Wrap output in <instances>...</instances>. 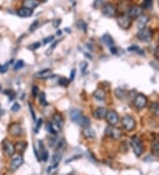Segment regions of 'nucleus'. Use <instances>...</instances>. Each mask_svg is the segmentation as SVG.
<instances>
[{"label":"nucleus","instance_id":"nucleus-1","mask_svg":"<svg viewBox=\"0 0 159 175\" xmlns=\"http://www.w3.org/2000/svg\"><path fill=\"white\" fill-rule=\"evenodd\" d=\"M131 146L133 149L134 154L137 157H141V154L143 153V150H144V148H143V144H142L141 139L137 136H133L131 139Z\"/></svg>","mask_w":159,"mask_h":175},{"label":"nucleus","instance_id":"nucleus-2","mask_svg":"<svg viewBox=\"0 0 159 175\" xmlns=\"http://www.w3.org/2000/svg\"><path fill=\"white\" fill-rule=\"evenodd\" d=\"M121 124H122V126L126 131H133L135 128L134 118L129 115H125L122 118Z\"/></svg>","mask_w":159,"mask_h":175},{"label":"nucleus","instance_id":"nucleus-3","mask_svg":"<svg viewBox=\"0 0 159 175\" xmlns=\"http://www.w3.org/2000/svg\"><path fill=\"white\" fill-rule=\"evenodd\" d=\"M137 37L141 42L148 43L151 41V39H152V31H151L150 28H148L140 29V31L137 34Z\"/></svg>","mask_w":159,"mask_h":175},{"label":"nucleus","instance_id":"nucleus-4","mask_svg":"<svg viewBox=\"0 0 159 175\" xmlns=\"http://www.w3.org/2000/svg\"><path fill=\"white\" fill-rule=\"evenodd\" d=\"M143 8L141 6L139 5H133L132 7H130V9L128 10V17L130 19H138L140 16H141L142 14V10Z\"/></svg>","mask_w":159,"mask_h":175},{"label":"nucleus","instance_id":"nucleus-5","mask_svg":"<svg viewBox=\"0 0 159 175\" xmlns=\"http://www.w3.org/2000/svg\"><path fill=\"white\" fill-rule=\"evenodd\" d=\"M147 102H148V100H147V97H145V95H142V94H139L136 95V97H135L133 103H134L135 108H137L138 110H141L146 106Z\"/></svg>","mask_w":159,"mask_h":175},{"label":"nucleus","instance_id":"nucleus-6","mask_svg":"<svg viewBox=\"0 0 159 175\" xmlns=\"http://www.w3.org/2000/svg\"><path fill=\"white\" fill-rule=\"evenodd\" d=\"M107 134L110 138L114 140H118L122 136V131L118 127H115V126H110L107 127Z\"/></svg>","mask_w":159,"mask_h":175},{"label":"nucleus","instance_id":"nucleus-7","mask_svg":"<svg viewBox=\"0 0 159 175\" xmlns=\"http://www.w3.org/2000/svg\"><path fill=\"white\" fill-rule=\"evenodd\" d=\"M107 121L110 126H116L118 121H119V117L118 114L113 110H110L107 111V115H106Z\"/></svg>","mask_w":159,"mask_h":175},{"label":"nucleus","instance_id":"nucleus-8","mask_svg":"<svg viewBox=\"0 0 159 175\" xmlns=\"http://www.w3.org/2000/svg\"><path fill=\"white\" fill-rule=\"evenodd\" d=\"M117 22L119 26H120L123 29H128L131 27L132 24V20L131 19L128 17V16H119V17L117 18Z\"/></svg>","mask_w":159,"mask_h":175},{"label":"nucleus","instance_id":"nucleus-9","mask_svg":"<svg viewBox=\"0 0 159 175\" xmlns=\"http://www.w3.org/2000/svg\"><path fill=\"white\" fill-rule=\"evenodd\" d=\"M3 149H4L5 154L7 157H12L15 152V146L11 141L5 140L3 141Z\"/></svg>","mask_w":159,"mask_h":175},{"label":"nucleus","instance_id":"nucleus-10","mask_svg":"<svg viewBox=\"0 0 159 175\" xmlns=\"http://www.w3.org/2000/svg\"><path fill=\"white\" fill-rule=\"evenodd\" d=\"M102 13L106 17H113L116 13V8L111 4H105L102 8Z\"/></svg>","mask_w":159,"mask_h":175},{"label":"nucleus","instance_id":"nucleus-11","mask_svg":"<svg viewBox=\"0 0 159 175\" xmlns=\"http://www.w3.org/2000/svg\"><path fill=\"white\" fill-rule=\"evenodd\" d=\"M8 132H9L10 134H12V136H20L22 134V128H21L20 125L17 123H12L9 126V127H8Z\"/></svg>","mask_w":159,"mask_h":175},{"label":"nucleus","instance_id":"nucleus-12","mask_svg":"<svg viewBox=\"0 0 159 175\" xmlns=\"http://www.w3.org/2000/svg\"><path fill=\"white\" fill-rule=\"evenodd\" d=\"M23 164V157L21 155H18L14 157L12 159V162H11V169L12 171L17 170L19 167Z\"/></svg>","mask_w":159,"mask_h":175},{"label":"nucleus","instance_id":"nucleus-13","mask_svg":"<svg viewBox=\"0 0 159 175\" xmlns=\"http://www.w3.org/2000/svg\"><path fill=\"white\" fill-rule=\"evenodd\" d=\"M118 9L120 13L128 12L130 9V0H118Z\"/></svg>","mask_w":159,"mask_h":175},{"label":"nucleus","instance_id":"nucleus-14","mask_svg":"<svg viewBox=\"0 0 159 175\" xmlns=\"http://www.w3.org/2000/svg\"><path fill=\"white\" fill-rule=\"evenodd\" d=\"M107 111V109L104 107H98L94 111V116L97 119H102L106 118Z\"/></svg>","mask_w":159,"mask_h":175},{"label":"nucleus","instance_id":"nucleus-15","mask_svg":"<svg viewBox=\"0 0 159 175\" xmlns=\"http://www.w3.org/2000/svg\"><path fill=\"white\" fill-rule=\"evenodd\" d=\"M17 13H18V15L20 16V17L28 18V17H30V16L33 14V10L22 6L21 8H20V9L17 11Z\"/></svg>","mask_w":159,"mask_h":175},{"label":"nucleus","instance_id":"nucleus-16","mask_svg":"<svg viewBox=\"0 0 159 175\" xmlns=\"http://www.w3.org/2000/svg\"><path fill=\"white\" fill-rule=\"evenodd\" d=\"M148 20H149V19H148V16H146V15H141V16H140V17L138 18L137 28H138L139 29H142V28H146Z\"/></svg>","mask_w":159,"mask_h":175},{"label":"nucleus","instance_id":"nucleus-17","mask_svg":"<svg viewBox=\"0 0 159 175\" xmlns=\"http://www.w3.org/2000/svg\"><path fill=\"white\" fill-rule=\"evenodd\" d=\"M39 2L38 0H23L22 1V6L28 8V9L33 10L38 5Z\"/></svg>","mask_w":159,"mask_h":175},{"label":"nucleus","instance_id":"nucleus-18","mask_svg":"<svg viewBox=\"0 0 159 175\" xmlns=\"http://www.w3.org/2000/svg\"><path fill=\"white\" fill-rule=\"evenodd\" d=\"M61 157H62V154L59 153V152H56L53 156H52V159H51V166L50 167V169L51 168H56L60 160H61Z\"/></svg>","mask_w":159,"mask_h":175},{"label":"nucleus","instance_id":"nucleus-19","mask_svg":"<svg viewBox=\"0 0 159 175\" xmlns=\"http://www.w3.org/2000/svg\"><path fill=\"white\" fill-rule=\"evenodd\" d=\"M52 76H53V74L50 69H45V70H43L41 72H38V73H36V74H35V77L42 78V79H48V78H51Z\"/></svg>","mask_w":159,"mask_h":175},{"label":"nucleus","instance_id":"nucleus-20","mask_svg":"<svg viewBox=\"0 0 159 175\" xmlns=\"http://www.w3.org/2000/svg\"><path fill=\"white\" fill-rule=\"evenodd\" d=\"M53 124L58 127V129H61L64 125V120L63 118L59 115V114H55L53 116Z\"/></svg>","mask_w":159,"mask_h":175},{"label":"nucleus","instance_id":"nucleus-21","mask_svg":"<svg viewBox=\"0 0 159 175\" xmlns=\"http://www.w3.org/2000/svg\"><path fill=\"white\" fill-rule=\"evenodd\" d=\"M77 123L81 126H83V127H89L90 126V119L87 118V117H85V116H81V118H79V120L77 121Z\"/></svg>","mask_w":159,"mask_h":175},{"label":"nucleus","instance_id":"nucleus-22","mask_svg":"<svg viewBox=\"0 0 159 175\" xmlns=\"http://www.w3.org/2000/svg\"><path fill=\"white\" fill-rule=\"evenodd\" d=\"M102 41L108 47H110V48H111V47L114 46V41H113L112 37H111L110 35H108V34H105V35L102 36Z\"/></svg>","mask_w":159,"mask_h":175},{"label":"nucleus","instance_id":"nucleus-23","mask_svg":"<svg viewBox=\"0 0 159 175\" xmlns=\"http://www.w3.org/2000/svg\"><path fill=\"white\" fill-rule=\"evenodd\" d=\"M81 111H79L77 109L73 110L70 113V118H71V120L74 122H77L79 120V118H81Z\"/></svg>","mask_w":159,"mask_h":175},{"label":"nucleus","instance_id":"nucleus-24","mask_svg":"<svg viewBox=\"0 0 159 175\" xmlns=\"http://www.w3.org/2000/svg\"><path fill=\"white\" fill-rule=\"evenodd\" d=\"M94 97H95V99H97L99 101H102V100H104L105 97H106V95H105V92L103 91L102 89H97L95 92H94Z\"/></svg>","mask_w":159,"mask_h":175},{"label":"nucleus","instance_id":"nucleus-25","mask_svg":"<svg viewBox=\"0 0 159 175\" xmlns=\"http://www.w3.org/2000/svg\"><path fill=\"white\" fill-rule=\"evenodd\" d=\"M83 135L87 139H94L95 137V132L89 127H86L83 130Z\"/></svg>","mask_w":159,"mask_h":175},{"label":"nucleus","instance_id":"nucleus-26","mask_svg":"<svg viewBox=\"0 0 159 175\" xmlns=\"http://www.w3.org/2000/svg\"><path fill=\"white\" fill-rule=\"evenodd\" d=\"M115 95H116V97L118 98V99H120V100H123L126 97V93L124 89H119V88H118V89H115Z\"/></svg>","mask_w":159,"mask_h":175},{"label":"nucleus","instance_id":"nucleus-27","mask_svg":"<svg viewBox=\"0 0 159 175\" xmlns=\"http://www.w3.org/2000/svg\"><path fill=\"white\" fill-rule=\"evenodd\" d=\"M153 141H152V149L153 151H156L159 149V135L158 134H153Z\"/></svg>","mask_w":159,"mask_h":175},{"label":"nucleus","instance_id":"nucleus-28","mask_svg":"<svg viewBox=\"0 0 159 175\" xmlns=\"http://www.w3.org/2000/svg\"><path fill=\"white\" fill-rule=\"evenodd\" d=\"M66 147V141L64 139L60 140L59 141H58L56 143V152H61V151L65 149Z\"/></svg>","mask_w":159,"mask_h":175},{"label":"nucleus","instance_id":"nucleus-29","mask_svg":"<svg viewBox=\"0 0 159 175\" xmlns=\"http://www.w3.org/2000/svg\"><path fill=\"white\" fill-rule=\"evenodd\" d=\"M40 149L42 150L41 158L43 159L44 162H47V161H48V158H49V152H48L46 149H44L43 148V144H42L41 141H40Z\"/></svg>","mask_w":159,"mask_h":175},{"label":"nucleus","instance_id":"nucleus-30","mask_svg":"<svg viewBox=\"0 0 159 175\" xmlns=\"http://www.w3.org/2000/svg\"><path fill=\"white\" fill-rule=\"evenodd\" d=\"M46 128H47L48 132L51 133V134H56V133H57V132L59 130L54 124H51V123H47Z\"/></svg>","mask_w":159,"mask_h":175},{"label":"nucleus","instance_id":"nucleus-31","mask_svg":"<svg viewBox=\"0 0 159 175\" xmlns=\"http://www.w3.org/2000/svg\"><path fill=\"white\" fill-rule=\"evenodd\" d=\"M149 110L152 111L155 115L159 116V105L156 103H152L149 106Z\"/></svg>","mask_w":159,"mask_h":175},{"label":"nucleus","instance_id":"nucleus-32","mask_svg":"<svg viewBox=\"0 0 159 175\" xmlns=\"http://www.w3.org/2000/svg\"><path fill=\"white\" fill-rule=\"evenodd\" d=\"M26 147H27V143L20 141V142H18L17 144L15 145V149L20 151V152H23V150H25Z\"/></svg>","mask_w":159,"mask_h":175},{"label":"nucleus","instance_id":"nucleus-33","mask_svg":"<svg viewBox=\"0 0 159 175\" xmlns=\"http://www.w3.org/2000/svg\"><path fill=\"white\" fill-rule=\"evenodd\" d=\"M39 101H40V103H41L42 105H47L48 103L46 101V95L44 93H41L39 95Z\"/></svg>","mask_w":159,"mask_h":175},{"label":"nucleus","instance_id":"nucleus-34","mask_svg":"<svg viewBox=\"0 0 159 175\" xmlns=\"http://www.w3.org/2000/svg\"><path fill=\"white\" fill-rule=\"evenodd\" d=\"M77 26H78V28H79L80 29H81V30H83L84 32H86V29H87V24H86L84 21H82V20L78 21V22H77Z\"/></svg>","mask_w":159,"mask_h":175},{"label":"nucleus","instance_id":"nucleus-35","mask_svg":"<svg viewBox=\"0 0 159 175\" xmlns=\"http://www.w3.org/2000/svg\"><path fill=\"white\" fill-rule=\"evenodd\" d=\"M24 66V62L22 60H18L14 65V70H20Z\"/></svg>","mask_w":159,"mask_h":175},{"label":"nucleus","instance_id":"nucleus-36","mask_svg":"<svg viewBox=\"0 0 159 175\" xmlns=\"http://www.w3.org/2000/svg\"><path fill=\"white\" fill-rule=\"evenodd\" d=\"M40 46H41V43H40L39 42H36V43H32L30 46H28V49H29V50L35 51V50H37V49H38V48H40Z\"/></svg>","mask_w":159,"mask_h":175},{"label":"nucleus","instance_id":"nucleus-37","mask_svg":"<svg viewBox=\"0 0 159 175\" xmlns=\"http://www.w3.org/2000/svg\"><path fill=\"white\" fill-rule=\"evenodd\" d=\"M38 24H39L38 20L34 21L33 23L31 24V26L29 27V31H31V32H34V31H35V30L38 28Z\"/></svg>","mask_w":159,"mask_h":175},{"label":"nucleus","instance_id":"nucleus-38","mask_svg":"<svg viewBox=\"0 0 159 175\" xmlns=\"http://www.w3.org/2000/svg\"><path fill=\"white\" fill-rule=\"evenodd\" d=\"M152 5V0H144V2L142 4V8H149Z\"/></svg>","mask_w":159,"mask_h":175},{"label":"nucleus","instance_id":"nucleus-39","mask_svg":"<svg viewBox=\"0 0 159 175\" xmlns=\"http://www.w3.org/2000/svg\"><path fill=\"white\" fill-rule=\"evenodd\" d=\"M58 84L61 86H66L68 84V80L66 78H60V80L58 81Z\"/></svg>","mask_w":159,"mask_h":175},{"label":"nucleus","instance_id":"nucleus-40","mask_svg":"<svg viewBox=\"0 0 159 175\" xmlns=\"http://www.w3.org/2000/svg\"><path fill=\"white\" fill-rule=\"evenodd\" d=\"M7 70H8V64H5V65L0 66V73L1 74L6 73Z\"/></svg>","mask_w":159,"mask_h":175},{"label":"nucleus","instance_id":"nucleus-41","mask_svg":"<svg viewBox=\"0 0 159 175\" xmlns=\"http://www.w3.org/2000/svg\"><path fill=\"white\" fill-rule=\"evenodd\" d=\"M42 123H43V119H42V118H39L38 121H37L35 128V133H38V132H39V129H40V127H41V126H42Z\"/></svg>","mask_w":159,"mask_h":175},{"label":"nucleus","instance_id":"nucleus-42","mask_svg":"<svg viewBox=\"0 0 159 175\" xmlns=\"http://www.w3.org/2000/svg\"><path fill=\"white\" fill-rule=\"evenodd\" d=\"M20 109V105H19L18 103H15L14 105L12 106V108H11L12 111H13V113H15V111H18Z\"/></svg>","mask_w":159,"mask_h":175},{"label":"nucleus","instance_id":"nucleus-43","mask_svg":"<svg viewBox=\"0 0 159 175\" xmlns=\"http://www.w3.org/2000/svg\"><path fill=\"white\" fill-rule=\"evenodd\" d=\"M80 66H81V72H82V73H84L85 70L87 67V63L86 61H82V62H81V64H80Z\"/></svg>","mask_w":159,"mask_h":175},{"label":"nucleus","instance_id":"nucleus-44","mask_svg":"<svg viewBox=\"0 0 159 175\" xmlns=\"http://www.w3.org/2000/svg\"><path fill=\"white\" fill-rule=\"evenodd\" d=\"M53 39H54V36H48V37H46V38L43 39V43H44V44L49 43H51V42L53 41Z\"/></svg>","mask_w":159,"mask_h":175},{"label":"nucleus","instance_id":"nucleus-45","mask_svg":"<svg viewBox=\"0 0 159 175\" xmlns=\"http://www.w3.org/2000/svg\"><path fill=\"white\" fill-rule=\"evenodd\" d=\"M37 94H38V87L33 86V88H32V95H33L34 97H36Z\"/></svg>","mask_w":159,"mask_h":175},{"label":"nucleus","instance_id":"nucleus-46","mask_svg":"<svg viewBox=\"0 0 159 175\" xmlns=\"http://www.w3.org/2000/svg\"><path fill=\"white\" fill-rule=\"evenodd\" d=\"M127 50L129 51H140V48L136 45H132L131 47H128Z\"/></svg>","mask_w":159,"mask_h":175},{"label":"nucleus","instance_id":"nucleus-47","mask_svg":"<svg viewBox=\"0 0 159 175\" xmlns=\"http://www.w3.org/2000/svg\"><path fill=\"white\" fill-rule=\"evenodd\" d=\"M57 43H58V42H55V43L52 44V46H51V47L49 48V50L47 51V55H50L51 53H52V51L55 49V47H56V45H57Z\"/></svg>","mask_w":159,"mask_h":175},{"label":"nucleus","instance_id":"nucleus-48","mask_svg":"<svg viewBox=\"0 0 159 175\" xmlns=\"http://www.w3.org/2000/svg\"><path fill=\"white\" fill-rule=\"evenodd\" d=\"M28 106H29V111H30V113H31L32 118H33L34 120H35V111H34V110H33V107H32V105H30V103L28 105Z\"/></svg>","mask_w":159,"mask_h":175},{"label":"nucleus","instance_id":"nucleus-49","mask_svg":"<svg viewBox=\"0 0 159 175\" xmlns=\"http://www.w3.org/2000/svg\"><path fill=\"white\" fill-rule=\"evenodd\" d=\"M75 74H76V70L75 69H73L71 72V75H70V80L71 81H74V79L75 77Z\"/></svg>","mask_w":159,"mask_h":175},{"label":"nucleus","instance_id":"nucleus-50","mask_svg":"<svg viewBox=\"0 0 159 175\" xmlns=\"http://www.w3.org/2000/svg\"><path fill=\"white\" fill-rule=\"evenodd\" d=\"M155 57L159 61V45L156 48V50H155Z\"/></svg>","mask_w":159,"mask_h":175},{"label":"nucleus","instance_id":"nucleus-51","mask_svg":"<svg viewBox=\"0 0 159 175\" xmlns=\"http://www.w3.org/2000/svg\"><path fill=\"white\" fill-rule=\"evenodd\" d=\"M100 2L101 3H102L103 2V0H95V2L94 3V6H95V8H98L100 5Z\"/></svg>","mask_w":159,"mask_h":175},{"label":"nucleus","instance_id":"nucleus-52","mask_svg":"<svg viewBox=\"0 0 159 175\" xmlns=\"http://www.w3.org/2000/svg\"><path fill=\"white\" fill-rule=\"evenodd\" d=\"M110 51H111V53H112V54H116V53H117V49H116L114 46L111 47V48H110Z\"/></svg>","mask_w":159,"mask_h":175},{"label":"nucleus","instance_id":"nucleus-53","mask_svg":"<svg viewBox=\"0 0 159 175\" xmlns=\"http://www.w3.org/2000/svg\"><path fill=\"white\" fill-rule=\"evenodd\" d=\"M61 34H62V32H61V30H58V31L57 32V35H58V36H61Z\"/></svg>","mask_w":159,"mask_h":175},{"label":"nucleus","instance_id":"nucleus-54","mask_svg":"<svg viewBox=\"0 0 159 175\" xmlns=\"http://www.w3.org/2000/svg\"><path fill=\"white\" fill-rule=\"evenodd\" d=\"M156 156H157V157H159V149H157V150L156 151Z\"/></svg>","mask_w":159,"mask_h":175},{"label":"nucleus","instance_id":"nucleus-55","mask_svg":"<svg viewBox=\"0 0 159 175\" xmlns=\"http://www.w3.org/2000/svg\"><path fill=\"white\" fill-rule=\"evenodd\" d=\"M3 113V111H2V109H1V107H0V115H1Z\"/></svg>","mask_w":159,"mask_h":175},{"label":"nucleus","instance_id":"nucleus-56","mask_svg":"<svg viewBox=\"0 0 159 175\" xmlns=\"http://www.w3.org/2000/svg\"><path fill=\"white\" fill-rule=\"evenodd\" d=\"M38 1H41V2H46L47 0H38Z\"/></svg>","mask_w":159,"mask_h":175},{"label":"nucleus","instance_id":"nucleus-57","mask_svg":"<svg viewBox=\"0 0 159 175\" xmlns=\"http://www.w3.org/2000/svg\"><path fill=\"white\" fill-rule=\"evenodd\" d=\"M0 91H1V85H0Z\"/></svg>","mask_w":159,"mask_h":175},{"label":"nucleus","instance_id":"nucleus-58","mask_svg":"<svg viewBox=\"0 0 159 175\" xmlns=\"http://www.w3.org/2000/svg\"><path fill=\"white\" fill-rule=\"evenodd\" d=\"M158 5H159V0H158Z\"/></svg>","mask_w":159,"mask_h":175}]
</instances>
